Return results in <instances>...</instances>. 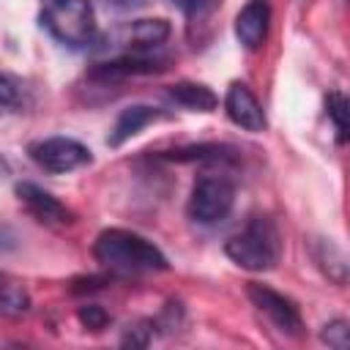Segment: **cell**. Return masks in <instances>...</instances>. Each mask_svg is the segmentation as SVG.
Listing matches in <instances>:
<instances>
[{
  "label": "cell",
  "mask_w": 350,
  "mask_h": 350,
  "mask_svg": "<svg viewBox=\"0 0 350 350\" xmlns=\"http://www.w3.org/2000/svg\"><path fill=\"white\" fill-rule=\"evenodd\" d=\"M93 257L109 273H118V276L156 273V271L170 268L164 252L153 241H148L139 232L120 230V227H109V230L98 232V238L93 243Z\"/></svg>",
  "instance_id": "1"
},
{
  "label": "cell",
  "mask_w": 350,
  "mask_h": 350,
  "mask_svg": "<svg viewBox=\"0 0 350 350\" xmlns=\"http://www.w3.org/2000/svg\"><path fill=\"white\" fill-rule=\"evenodd\" d=\"M224 254L243 271H273L282 260V232L271 216H254L241 232L227 238Z\"/></svg>",
  "instance_id": "2"
},
{
  "label": "cell",
  "mask_w": 350,
  "mask_h": 350,
  "mask_svg": "<svg viewBox=\"0 0 350 350\" xmlns=\"http://www.w3.org/2000/svg\"><path fill=\"white\" fill-rule=\"evenodd\" d=\"M41 27L68 49H85L96 38L90 0H41Z\"/></svg>",
  "instance_id": "3"
},
{
  "label": "cell",
  "mask_w": 350,
  "mask_h": 350,
  "mask_svg": "<svg viewBox=\"0 0 350 350\" xmlns=\"http://www.w3.org/2000/svg\"><path fill=\"white\" fill-rule=\"evenodd\" d=\"M235 205V183L221 172H205L194 180L186 213L197 224H219L230 216Z\"/></svg>",
  "instance_id": "4"
},
{
  "label": "cell",
  "mask_w": 350,
  "mask_h": 350,
  "mask_svg": "<svg viewBox=\"0 0 350 350\" xmlns=\"http://www.w3.org/2000/svg\"><path fill=\"white\" fill-rule=\"evenodd\" d=\"M170 38V22L167 19H137L115 27L101 49L112 55H126V52H159L164 41Z\"/></svg>",
  "instance_id": "5"
},
{
  "label": "cell",
  "mask_w": 350,
  "mask_h": 350,
  "mask_svg": "<svg viewBox=\"0 0 350 350\" xmlns=\"http://www.w3.org/2000/svg\"><path fill=\"white\" fill-rule=\"evenodd\" d=\"M30 159L52 175H63V172H74L79 167H88L93 161V153L88 145H82L74 137H44L30 142L27 148Z\"/></svg>",
  "instance_id": "6"
},
{
  "label": "cell",
  "mask_w": 350,
  "mask_h": 350,
  "mask_svg": "<svg viewBox=\"0 0 350 350\" xmlns=\"http://www.w3.org/2000/svg\"><path fill=\"white\" fill-rule=\"evenodd\" d=\"M246 295L252 301V306L284 336H301L304 334V320H301V312L295 306L293 298L276 293L273 287L268 284H260V282H249L246 287Z\"/></svg>",
  "instance_id": "7"
},
{
  "label": "cell",
  "mask_w": 350,
  "mask_h": 350,
  "mask_svg": "<svg viewBox=\"0 0 350 350\" xmlns=\"http://www.w3.org/2000/svg\"><path fill=\"white\" fill-rule=\"evenodd\" d=\"M16 197L19 202L25 205V211L38 221V224H46V227H68L74 221V213L71 208H66L57 197H52L49 191H44L41 186L30 183V180H22L16 183Z\"/></svg>",
  "instance_id": "8"
},
{
  "label": "cell",
  "mask_w": 350,
  "mask_h": 350,
  "mask_svg": "<svg viewBox=\"0 0 350 350\" xmlns=\"http://www.w3.org/2000/svg\"><path fill=\"white\" fill-rule=\"evenodd\" d=\"M224 112L243 131L257 134V131H265V126H268L265 109L246 82H230V88L224 93Z\"/></svg>",
  "instance_id": "9"
},
{
  "label": "cell",
  "mask_w": 350,
  "mask_h": 350,
  "mask_svg": "<svg viewBox=\"0 0 350 350\" xmlns=\"http://www.w3.org/2000/svg\"><path fill=\"white\" fill-rule=\"evenodd\" d=\"M268 27H271L268 0H249L235 16V36H238L241 46H246L249 52H257L265 44Z\"/></svg>",
  "instance_id": "10"
},
{
  "label": "cell",
  "mask_w": 350,
  "mask_h": 350,
  "mask_svg": "<svg viewBox=\"0 0 350 350\" xmlns=\"http://www.w3.org/2000/svg\"><path fill=\"white\" fill-rule=\"evenodd\" d=\"M164 118H167V112L159 109V107H150V104H131V107H126V109L118 115V120H115V126H112V131H109V137H107V145H109V148H120L126 139H131L134 134H139L145 126H150V123H156V120H164Z\"/></svg>",
  "instance_id": "11"
},
{
  "label": "cell",
  "mask_w": 350,
  "mask_h": 350,
  "mask_svg": "<svg viewBox=\"0 0 350 350\" xmlns=\"http://www.w3.org/2000/svg\"><path fill=\"white\" fill-rule=\"evenodd\" d=\"M170 98L191 112H213L219 107V96L202 82H175L170 88Z\"/></svg>",
  "instance_id": "12"
},
{
  "label": "cell",
  "mask_w": 350,
  "mask_h": 350,
  "mask_svg": "<svg viewBox=\"0 0 350 350\" xmlns=\"http://www.w3.org/2000/svg\"><path fill=\"white\" fill-rule=\"evenodd\" d=\"M312 257L334 284L347 282V257L331 238H314L312 241Z\"/></svg>",
  "instance_id": "13"
},
{
  "label": "cell",
  "mask_w": 350,
  "mask_h": 350,
  "mask_svg": "<svg viewBox=\"0 0 350 350\" xmlns=\"http://www.w3.org/2000/svg\"><path fill=\"white\" fill-rule=\"evenodd\" d=\"M30 312V293L22 284L0 279V317L19 320Z\"/></svg>",
  "instance_id": "14"
},
{
  "label": "cell",
  "mask_w": 350,
  "mask_h": 350,
  "mask_svg": "<svg viewBox=\"0 0 350 350\" xmlns=\"http://www.w3.org/2000/svg\"><path fill=\"white\" fill-rule=\"evenodd\" d=\"M347 98L339 93V90H331L328 96H325V115L331 118V123H334V129H336V142L339 145H345V139H347Z\"/></svg>",
  "instance_id": "15"
},
{
  "label": "cell",
  "mask_w": 350,
  "mask_h": 350,
  "mask_svg": "<svg viewBox=\"0 0 350 350\" xmlns=\"http://www.w3.org/2000/svg\"><path fill=\"white\" fill-rule=\"evenodd\" d=\"M22 101H25V90H22L19 79L0 71V115L16 112L22 107Z\"/></svg>",
  "instance_id": "16"
},
{
  "label": "cell",
  "mask_w": 350,
  "mask_h": 350,
  "mask_svg": "<svg viewBox=\"0 0 350 350\" xmlns=\"http://www.w3.org/2000/svg\"><path fill=\"white\" fill-rule=\"evenodd\" d=\"M320 339H323L328 347L347 350V347H350V325H347V320L336 317V320L325 323V325H323V331H320Z\"/></svg>",
  "instance_id": "17"
},
{
  "label": "cell",
  "mask_w": 350,
  "mask_h": 350,
  "mask_svg": "<svg viewBox=\"0 0 350 350\" xmlns=\"http://www.w3.org/2000/svg\"><path fill=\"white\" fill-rule=\"evenodd\" d=\"M77 317H79V323H82L85 328H90V331H101V328L109 325V312H107L104 306H98V304L79 306Z\"/></svg>",
  "instance_id": "18"
},
{
  "label": "cell",
  "mask_w": 350,
  "mask_h": 350,
  "mask_svg": "<svg viewBox=\"0 0 350 350\" xmlns=\"http://www.w3.org/2000/svg\"><path fill=\"white\" fill-rule=\"evenodd\" d=\"M153 320H142V323H137L134 328L129 325V331H126V336H123V345H131V347H145L148 342H150V336H153Z\"/></svg>",
  "instance_id": "19"
},
{
  "label": "cell",
  "mask_w": 350,
  "mask_h": 350,
  "mask_svg": "<svg viewBox=\"0 0 350 350\" xmlns=\"http://www.w3.org/2000/svg\"><path fill=\"white\" fill-rule=\"evenodd\" d=\"M172 3H175V8L183 11V14H200L211 0H172Z\"/></svg>",
  "instance_id": "20"
},
{
  "label": "cell",
  "mask_w": 350,
  "mask_h": 350,
  "mask_svg": "<svg viewBox=\"0 0 350 350\" xmlns=\"http://www.w3.org/2000/svg\"><path fill=\"white\" fill-rule=\"evenodd\" d=\"M109 8H118V11H129V8H137V5H142L145 0H104Z\"/></svg>",
  "instance_id": "21"
}]
</instances>
